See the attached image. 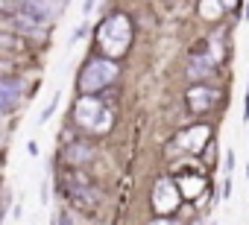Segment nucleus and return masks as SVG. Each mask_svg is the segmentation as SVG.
<instances>
[{
  "label": "nucleus",
  "instance_id": "1",
  "mask_svg": "<svg viewBox=\"0 0 249 225\" xmlns=\"http://www.w3.org/2000/svg\"><path fill=\"white\" fill-rule=\"evenodd\" d=\"M117 73H120L117 62H111V59H91V62L79 70V91H82L85 96H91V94L103 91L106 85H111V82L117 79Z\"/></svg>",
  "mask_w": 249,
  "mask_h": 225
},
{
  "label": "nucleus",
  "instance_id": "2",
  "mask_svg": "<svg viewBox=\"0 0 249 225\" xmlns=\"http://www.w3.org/2000/svg\"><path fill=\"white\" fill-rule=\"evenodd\" d=\"M73 120H76L82 129L106 132V129L111 126V111H108L97 96H82V99L73 105Z\"/></svg>",
  "mask_w": 249,
  "mask_h": 225
},
{
  "label": "nucleus",
  "instance_id": "3",
  "mask_svg": "<svg viewBox=\"0 0 249 225\" xmlns=\"http://www.w3.org/2000/svg\"><path fill=\"white\" fill-rule=\"evenodd\" d=\"M129 35H132V27H129L126 15H111L100 24V44L108 50V56H120L126 50Z\"/></svg>",
  "mask_w": 249,
  "mask_h": 225
},
{
  "label": "nucleus",
  "instance_id": "4",
  "mask_svg": "<svg viewBox=\"0 0 249 225\" xmlns=\"http://www.w3.org/2000/svg\"><path fill=\"white\" fill-rule=\"evenodd\" d=\"M65 193L76 202V205H85V208H94L97 205V190H94V184L85 178V176H79V173H73V176H68V181H65Z\"/></svg>",
  "mask_w": 249,
  "mask_h": 225
},
{
  "label": "nucleus",
  "instance_id": "5",
  "mask_svg": "<svg viewBox=\"0 0 249 225\" xmlns=\"http://www.w3.org/2000/svg\"><path fill=\"white\" fill-rule=\"evenodd\" d=\"M153 205H156L159 213L176 210V208H179V190H176V184L167 181V178H161V181L156 184V199H153Z\"/></svg>",
  "mask_w": 249,
  "mask_h": 225
},
{
  "label": "nucleus",
  "instance_id": "6",
  "mask_svg": "<svg viewBox=\"0 0 249 225\" xmlns=\"http://www.w3.org/2000/svg\"><path fill=\"white\" fill-rule=\"evenodd\" d=\"M214 102H217V91L208 88V85H194V88L188 91V105H191L194 111H208Z\"/></svg>",
  "mask_w": 249,
  "mask_h": 225
},
{
  "label": "nucleus",
  "instance_id": "7",
  "mask_svg": "<svg viewBox=\"0 0 249 225\" xmlns=\"http://www.w3.org/2000/svg\"><path fill=\"white\" fill-rule=\"evenodd\" d=\"M205 141H208V126H194L191 132L179 135V144H185V146H191V149H199Z\"/></svg>",
  "mask_w": 249,
  "mask_h": 225
},
{
  "label": "nucleus",
  "instance_id": "8",
  "mask_svg": "<svg viewBox=\"0 0 249 225\" xmlns=\"http://www.w3.org/2000/svg\"><path fill=\"white\" fill-rule=\"evenodd\" d=\"M211 70H214V59H208V56H196V59H191V67H188L191 79H202V76H208Z\"/></svg>",
  "mask_w": 249,
  "mask_h": 225
},
{
  "label": "nucleus",
  "instance_id": "9",
  "mask_svg": "<svg viewBox=\"0 0 249 225\" xmlns=\"http://www.w3.org/2000/svg\"><path fill=\"white\" fill-rule=\"evenodd\" d=\"M71 164H85V161H91V146H85V144H73V146H68V155H65Z\"/></svg>",
  "mask_w": 249,
  "mask_h": 225
},
{
  "label": "nucleus",
  "instance_id": "10",
  "mask_svg": "<svg viewBox=\"0 0 249 225\" xmlns=\"http://www.w3.org/2000/svg\"><path fill=\"white\" fill-rule=\"evenodd\" d=\"M179 184H182V190H185L188 196H196V193L202 190V178H191V176H185Z\"/></svg>",
  "mask_w": 249,
  "mask_h": 225
},
{
  "label": "nucleus",
  "instance_id": "11",
  "mask_svg": "<svg viewBox=\"0 0 249 225\" xmlns=\"http://www.w3.org/2000/svg\"><path fill=\"white\" fill-rule=\"evenodd\" d=\"M199 12H202L205 18H217V15H220V0H202V3H199Z\"/></svg>",
  "mask_w": 249,
  "mask_h": 225
},
{
  "label": "nucleus",
  "instance_id": "12",
  "mask_svg": "<svg viewBox=\"0 0 249 225\" xmlns=\"http://www.w3.org/2000/svg\"><path fill=\"white\" fill-rule=\"evenodd\" d=\"M59 99H62V94H53V99H50V105L41 111V123H47L53 114H56V108H59Z\"/></svg>",
  "mask_w": 249,
  "mask_h": 225
},
{
  "label": "nucleus",
  "instance_id": "13",
  "mask_svg": "<svg viewBox=\"0 0 249 225\" xmlns=\"http://www.w3.org/2000/svg\"><path fill=\"white\" fill-rule=\"evenodd\" d=\"M56 225H79V222H76V219H73L68 210H62V213L56 216Z\"/></svg>",
  "mask_w": 249,
  "mask_h": 225
},
{
  "label": "nucleus",
  "instance_id": "14",
  "mask_svg": "<svg viewBox=\"0 0 249 225\" xmlns=\"http://www.w3.org/2000/svg\"><path fill=\"white\" fill-rule=\"evenodd\" d=\"M85 32H88V24H85V21H82V24H79V27H76V30H73V35H71V44H76V41H79V38H82V35H85Z\"/></svg>",
  "mask_w": 249,
  "mask_h": 225
},
{
  "label": "nucleus",
  "instance_id": "15",
  "mask_svg": "<svg viewBox=\"0 0 249 225\" xmlns=\"http://www.w3.org/2000/svg\"><path fill=\"white\" fill-rule=\"evenodd\" d=\"M94 3H97V0H85V3H82V15H85V18L91 15V9H94Z\"/></svg>",
  "mask_w": 249,
  "mask_h": 225
},
{
  "label": "nucleus",
  "instance_id": "16",
  "mask_svg": "<svg viewBox=\"0 0 249 225\" xmlns=\"http://www.w3.org/2000/svg\"><path fill=\"white\" fill-rule=\"evenodd\" d=\"M27 152L36 158V155H38V144H36V141H30V144H27Z\"/></svg>",
  "mask_w": 249,
  "mask_h": 225
},
{
  "label": "nucleus",
  "instance_id": "17",
  "mask_svg": "<svg viewBox=\"0 0 249 225\" xmlns=\"http://www.w3.org/2000/svg\"><path fill=\"white\" fill-rule=\"evenodd\" d=\"M231 167H234V155L226 152V173H231Z\"/></svg>",
  "mask_w": 249,
  "mask_h": 225
},
{
  "label": "nucleus",
  "instance_id": "18",
  "mask_svg": "<svg viewBox=\"0 0 249 225\" xmlns=\"http://www.w3.org/2000/svg\"><path fill=\"white\" fill-rule=\"evenodd\" d=\"M243 120H249V94H246V99H243Z\"/></svg>",
  "mask_w": 249,
  "mask_h": 225
},
{
  "label": "nucleus",
  "instance_id": "19",
  "mask_svg": "<svg viewBox=\"0 0 249 225\" xmlns=\"http://www.w3.org/2000/svg\"><path fill=\"white\" fill-rule=\"evenodd\" d=\"M6 9H12V6H9V0H0V12H6Z\"/></svg>",
  "mask_w": 249,
  "mask_h": 225
},
{
  "label": "nucleus",
  "instance_id": "20",
  "mask_svg": "<svg viewBox=\"0 0 249 225\" xmlns=\"http://www.w3.org/2000/svg\"><path fill=\"white\" fill-rule=\"evenodd\" d=\"M153 225H173V222H167V219H156Z\"/></svg>",
  "mask_w": 249,
  "mask_h": 225
},
{
  "label": "nucleus",
  "instance_id": "21",
  "mask_svg": "<svg viewBox=\"0 0 249 225\" xmlns=\"http://www.w3.org/2000/svg\"><path fill=\"white\" fill-rule=\"evenodd\" d=\"M194 225H202V222H194Z\"/></svg>",
  "mask_w": 249,
  "mask_h": 225
},
{
  "label": "nucleus",
  "instance_id": "22",
  "mask_svg": "<svg viewBox=\"0 0 249 225\" xmlns=\"http://www.w3.org/2000/svg\"><path fill=\"white\" fill-rule=\"evenodd\" d=\"M214 225H217V222H214Z\"/></svg>",
  "mask_w": 249,
  "mask_h": 225
},
{
  "label": "nucleus",
  "instance_id": "23",
  "mask_svg": "<svg viewBox=\"0 0 249 225\" xmlns=\"http://www.w3.org/2000/svg\"><path fill=\"white\" fill-rule=\"evenodd\" d=\"M246 94H249V91H246Z\"/></svg>",
  "mask_w": 249,
  "mask_h": 225
}]
</instances>
